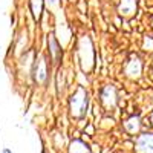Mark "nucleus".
Instances as JSON below:
<instances>
[{"label": "nucleus", "mask_w": 153, "mask_h": 153, "mask_svg": "<svg viewBox=\"0 0 153 153\" xmlns=\"http://www.w3.org/2000/svg\"><path fill=\"white\" fill-rule=\"evenodd\" d=\"M89 103H91V95H89V91L84 86H76L72 94L69 95V115L71 118L81 121L86 118L87 110H89Z\"/></svg>", "instance_id": "nucleus-1"}, {"label": "nucleus", "mask_w": 153, "mask_h": 153, "mask_svg": "<svg viewBox=\"0 0 153 153\" xmlns=\"http://www.w3.org/2000/svg\"><path fill=\"white\" fill-rule=\"evenodd\" d=\"M76 57H78V63L83 69V72L89 74L94 66H95V49H94V42L91 40L89 35H81L76 40Z\"/></svg>", "instance_id": "nucleus-2"}, {"label": "nucleus", "mask_w": 153, "mask_h": 153, "mask_svg": "<svg viewBox=\"0 0 153 153\" xmlns=\"http://www.w3.org/2000/svg\"><path fill=\"white\" fill-rule=\"evenodd\" d=\"M31 75L35 84H46L49 80V61L45 55L37 57L32 61V68H31Z\"/></svg>", "instance_id": "nucleus-3"}, {"label": "nucleus", "mask_w": 153, "mask_h": 153, "mask_svg": "<svg viewBox=\"0 0 153 153\" xmlns=\"http://www.w3.org/2000/svg\"><path fill=\"white\" fill-rule=\"evenodd\" d=\"M98 100H100V104L103 106L104 109L110 110L117 107L118 103V91L113 84H104L100 87L98 91Z\"/></svg>", "instance_id": "nucleus-4"}, {"label": "nucleus", "mask_w": 153, "mask_h": 153, "mask_svg": "<svg viewBox=\"0 0 153 153\" xmlns=\"http://www.w3.org/2000/svg\"><path fill=\"white\" fill-rule=\"evenodd\" d=\"M143 72V63L138 55H130L124 65V75L130 80H138Z\"/></svg>", "instance_id": "nucleus-5"}, {"label": "nucleus", "mask_w": 153, "mask_h": 153, "mask_svg": "<svg viewBox=\"0 0 153 153\" xmlns=\"http://www.w3.org/2000/svg\"><path fill=\"white\" fill-rule=\"evenodd\" d=\"M48 54H49V58L54 65H58L61 57H63V49H61V43L58 42V38L51 34L48 35Z\"/></svg>", "instance_id": "nucleus-6"}, {"label": "nucleus", "mask_w": 153, "mask_h": 153, "mask_svg": "<svg viewBox=\"0 0 153 153\" xmlns=\"http://www.w3.org/2000/svg\"><path fill=\"white\" fill-rule=\"evenodd\" d=\"M135 144L139 153H153V132L141 133L136 138Z\"/></svg>", "instance_id": "nucleus-7"}, {"label": "nucleus", "mask_w": 153, "mask_h": 153, "mask_svg": "<svg viewBox=\"0 0 153 153\" xmlns=\"http://www.w3.org/2000/svg\"><path fill=\"white\" fill-rule=\"evenodd\" d=\"M136 9H138V0H120V5H118L120 16L129 19L135 16Z\"/></svg>", "instance_id": "nucleus-8"}, {"label": "nucleus", "mask_w": 153, "mask_h": 153, "mask_svg": "<svg viewBox=\"0 0 153 153\" xmlns=\"http://www.w3.org/2000/svg\"><path fill=\"white\" fill-rule=\"evenodd\" d=\"M68 153H92V150L86 141H83L80 138H75L69 143Z\"/></svg>", "instance_id": "nucleus-9"}, {"label": "nucleus", "mask_w": 153, "mask_h": 153, "mask_svg": "<svg viewBox=\"0 0 153 153\" xmlns=\"http://www.w3.org/2000/svg\"><path fill=\"white\" fill-rule=\"evenodd\" d=\"M139 129H141V120H139V117H130L129 120H126L124 121V130L127 133H130V135H135L139 132Z\"/></svg>", "instance_id": "nucleus-10"}, {"label": "nucleus", "mask_w": 153, "mask_h": 153, "mask_svg": "<svg viewBox=\"0 0 153 153\" xmlns=\"http://www.w3.org/2000/svg\"><path fill=\"white\" fill-rule=\"evenodd\" d=\"M29 6L32 11V16L35 19H40L42 9H43V0H29Z\"/></svg>", "instance_id": "nucleus-11"}, {"label": "nucleus", "mask_w": 153, "mask_h": 153, "mask_svg": "<svg viewBox=\"0 0 153 153\" xmlns=\"http://www.w3.org/2000/svg\"><path fill=\"white\" fill-rule=\"evenodd\" d=\"M143 49H144V51H149V52H152V51H153V38H152V37H146V38H144Z\"/></svg>", "instance_id": "nucleus-12"}, {"label": "nucleus", "mask_w": 153, "mask_h": 153, "mask_svg": "<svg viewBox=\"0 0 153 153\" xmlns=\"http://www.w3.org/2000/svg\"><path fill=\"white\" fill-rule=\"evenodd\" d=\"M45 3L49 6V9H57L61 6V0H45Z\"/></svg>", "instance_id": "nucleus-13"}, {"label": "nucleus", "mask_w": 153, "mask_h": 153, "mask_svg": "<svg viewBox=\"0 0 153 153\" xmlns=\"http://www.w3.org/2000/svg\"><path fill=\"white\" fill-rule=\"evenodd\" d=\"M0 153H12V150H9L8 147H5V149H2V152Z\"/></svg>", "instance_id": "nucleus-14"}, {"label": "nucleus", "mask_w": 153, "mask_h": 153, "mask_svg": "<svg viewBox=\"0 0 153 153\" xmlns=\"http://www.w3.org/2000/svg\"><path fill=\"white\" fill-rule=\"evenodd\" d=\"M150 121H152V124H153V112H152V117H150Z\"/></svg>", "instance_id": "nucleus-15"}, {"label": "nucleus", "mask_w": 153, "mask_h": 153, "mask_svg": "<svg viewBox=\"0 0 153 153\" xmlns=\"http://www.w3.org/2000/svg\"><path fill=\"white\" fill-rule=\"evenodd\" d=\"M152 26H153V22H152Z\"/></svg>", "instance_id": "nucleus-16"}, {"label": "nucleus", "mask_w": 153, "mask_h": 153, "mask_svg": "<svg viewBox=\"0 0 153 153\" xmlns=\"http://www.w3.org/2000/svg\"><path fill=\"white\" fill-rule=\"evenodd\" d=\"M0 49H2V48H0Z\"/></svg>", "instance_id": "nucleus-17"}]
</instances>
